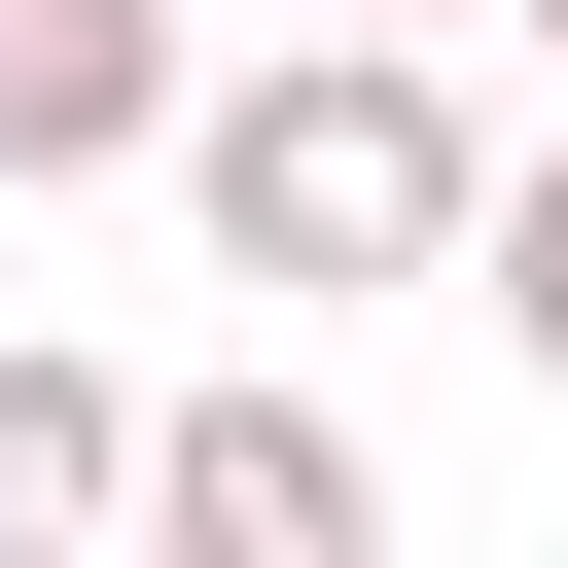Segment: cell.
Instances as JSON below:
<instances>
[{
  "mask_svg": "<svg viewBox=\"0 0 568 568\" xmlns=\"http://www.w3.org/2000/svg\"><path fill=\"white\" fill-rule=\"evenodd\" d=\"M178 213H213V284H462V213H497V142H462V71H426V0H320L284 71H178Z\"/></svg>",
  "mask_w": 568,
  "mask_h": 568,
  "instance_id": "6da1fadb",
  "label": "cell"
},
{
  "mask_svg": "<svg viewBox=\"0 0 568 568\" xmlns=\"http://www.w3.org/2000/svg\"><path fill=\"white\" fill-rule=\"evenodd\" d=\"M142 532H178V568H355L390 462H355L320 390H142Z\"/></svg>",
  "mask_w": 568,
  "mask_h": 568,
  "instance_id": "7a4b0ae2",
  "label": "cell"
},
{
  "mask_svg": "<svg viewBox=\"0 0 568 568\" xmlns=\"http://www.w3.org/2000/svg\"><path fill=\"white\" fill-rule=\"evenodd\" d=\"M178 142V0H0V178H142Z\"/></svg>",
  "mask_w": 568,
  "mask_h": 568,
  "instance_id": "3957f363",
  "label": "cell"
},
{
  "mask_svg": "<svg viewBox=\"0 0 568 568\" xmlns=\"http://www.w3.org/2000/svg\"><path fill=\"white\" fill-rule=\"evenodd\" d=\"M71 532H142V390L106 355H0V568H71Z\"/></svg>",
  "mask_w": 568,
  "mask_h": 568,
  "instance_id": "277c9868",
  "label": "cell"
},
{
  "mask_svg": "<svg viewBox=\"0 0 568 568\" xmlns=\"http://www.w3.org/2000/svg\"><path fill=\"white\" fill-rule=\"evenodd\" d=\"M462 284H497V355H532V390H568V142H532V178H497V213H462Z\"/></svg>",
  "mask_w": 568,
  "mask_h": 568,
  "instance_id": "5b68a950",
  "label": "cell"
},
{
  "mask_svg": "<svg viewBox=\"0 0 568 568\" xmlns=\"http://www.w3.org/2000/svg\"><path fill=\"white\" fill-rule=\"evenodd\" d=\"M532 36H568V0H532Z\"/></svg>",
  "mask_w": 568,
  "mask_h": 568,
  "instance_id": "8992f818",
  "label": "cell"
}]
</instances>
